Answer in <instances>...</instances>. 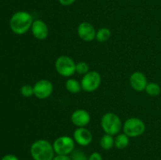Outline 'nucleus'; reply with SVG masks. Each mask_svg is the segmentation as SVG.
Masks as SVG:
<instances>
[{
    "label": "nucleus",
    "instance_id": "nucleus-13",
    "mask_svg": "<svg viewBox=\"0 0 161 160\" xmlns=\"http://www.w3.org/2000/svg\"><path fill=\"white\" fill-rule=\"evenodd\" d=\"M147 78L142 72H135L130 77V85L135 91L142 92L147 86Z\"/></svg>",
    "mask_w": 161,
    "mask_h": 160
},
{
    "label": "nucleus",
    "instance_id": "nucleus-1",
    "mask_svg": "<svg viewBox=\"0 0 161 160\" xmlns=\"http://www.w3.org/2000/svg\"><path fill=\"white\" fill-rule=\"evenodd\" d=\"M33 17L26 11H17L9 20V27L14 34L24 35L31 28Z\"/></svg>",
    "mask_w": 161,
    "mask_h": 160
},
{
    "label": "nucleus",
    "instance_id": "nucleus-9",
    "mask_svg": "<svg viewBox=\"0 0 161 160\" xmlns=\"http://www.w3.org/2000/svg\"><path fill=\"white\" fill-rule=\"evenodd\" d=\"M77 33L82 40L85 42H91L96 38L97 31L89 22H82L78 26Z\"/></svg>",
    "mask_w": 161,
    "mask_h": 160
},
{
    "label": "nucleus",
    "instance_id": "nucleus-5",
    "mask_svg": "<svg viewBox=\"0 0 161 160\" xmlns=\"http://www.w3.org/2000/svg\"><path fill=\"white\" fill-rule=\"evenodd\" d=\"M75 61L69 56H60L55 61V69L63 77H71L75 73Z\"/></svg>",
    "mask_w": 161,
    "mask_h": 160
},
{
    "label": "nucleus",
    "instance_id": "nucleus-6",
    "mask_svg": "<svg viewBox=\"0 0 161 160\" xmlns=\"http://www.w3.org/2000/svg\"><path fill=\"white\" fill-rule=\"evenodd\" d=\"M56 155H69L75 150V141L69 136H58L53 143Z\"/></svg>",
    "mask_w": 161,
    "mask_h": 160
},
{
    "label": "nucleus",
    "instance_id": "nucleus-12",
    "mask_svg": "<svg viewBox=\"0 0 161 160\" xmlns=\"http://www.w3.org/2000/svg\"><path fill=\"white\" fill-rule=\"evenodd\" d=\"M72 124L77 127H85L91 121V115L86 110L77 109L71 115Z\"/></svg>",
    "mask_w": 161,
    "mask_h": 160
},
{
    "label": "nucleus",
    "instance_id": "nucleus-16",
    "mask_svg": "<svg viewBox=\"0 0 161 160\" xmlns=\"http://www.w3.org/2000/svg\"><path fill=\"white\" fill-rule=\"evenodd\" d=\"M100 146L104 150H110L115 146L114 137L113 136L105 133L100 139Z\"/></svg>",
    "mask_w": 161,
    "mask_h": 160
},
{
    "label": "nucleus",
    "instance_id": "nucleus-20",
    "mask_svg": "<svg viewBox=\"0 0 161 160\" xmlns=\"http://www.w3.org/2000/svg\"><path fill=\"white\" fill-rule=\"evenodd\" d=\"M20 93L25 97H29L34 95V87L29 84H25L20 88Z\"/></svg>",
    "mask_w": 161,
    "mask_h": 160
},
{
    "label": "nucleus",
    "instance_id": "nucleus-24",
    "mask_svg": "<svg viewBox=\"0 0 161 160\" xmlns=\"http://www.w3.org/2000/svg\"><path fill=\"white\" fill-rule=\"evenodd\" d=\"M52 160H72V159H71L70 156H69V155H56L54 156V158H53Z\"/></svg>",
    "mask_w": 161,
    "mask_h": 160
},
{
    "label": "nucleus",
    "instance_id": "nucleus-8",
    "mask_svg": "<svg viewBox=\"0 0 161 160\" xmlns=\"http://www.w3.org/2000/svg\"><path fill=\"white\" fill-rule=\"evenodd\" d=\"M34 95L40 100L47 99L50 97L53 91V86L50 81L47 79L39 80L35 83Z\"/></svg>",
    "mask_w": 161,
    "mask_h": 160
},
{
    "label": "nucleus",
    "instance_id": "nucleus-4",
    "mask_svg": "<svg viewBox=\"0 0 161 160\" xmlns=\"http://www.w3.org/2000/svg\"><path fill=\"white\" fill-rule=\"evenodd\" d=\"M123 130L129 137H137L144 133L146 130V124L138 118H129L124 123Z\"/></svg>",
    "mask_w": 161,
    "mask_h": 160
},
{
    "label": "nucleus",
    "instance_id": "nucleus-10",
    "mask_svg": "<svg viewBox=\"0 0 161 160\" xmlns=\"http://www.w3.org/2000/svg\"><path fill=\"white\" fill-rule=\"evenodd\" d=\"M73 139L79 145L85 147L92 142L93 136L91 132L85 127H78L73 133Z\"/></svg>",
    "mask_w": 161,
    "mask_h": 160
},
{
    "label": "nucleus",
    "instance_id": "nucleus-25",
    "mask_svg": "<svg viewBox=\"0 0 161 160\" xmlns=\"http://www.w3.org/2000/svg\"><path fill=\"white\" fill-rule=\"evenodd\" d=\"M59 3H61L62 6H71V5L73 4L76 0H58Z\"/></svg>",
    "mask_w": 161,
    "mask_h": 160
},
{
    "label": "nucleus",
    "instance_id": "nucleus-2",
    "mask_svg": "<svg viewBox=\"0 0 161 160\" xmlns=\"http://www.w3.org/2000/svg\"><path fill=\"white\" fill-rule=\"evenodd\" d=\"M30 153L34 160H52L55 156L53 144L43 139L37 140L32 143Z\"/></svg>",
    "mask_w": 161,
    "mask_h": 160
},
{
    "label": "nucleus",
    "instance_id": "nucleus-23",
    "mask_svg": "<svg viewBox=\"0 0 161 160\" xmlns=\"http://www.w3.org/2000/svg\"><path fill=\"white\" fill-rule=\"evenodd\" d=\"M1 160H19V158H17L15 155H13V154H7V155H5L4 156L1 158Z\"/></svg>",
    "mask_w": 161,
    "mask_h": 160
},
{
    "label": "nucleus",
    "instance_id": "nucleus-14",
    "mask_svg": "<svg viewBox=\"0 0 161 160\" xmlns=\"http://www.w3.org/2000/svg\"><path fill=\"white\" fill-rule=\"evenodd\" d=\"M115 147L118 149H124L128 146L130 139L127 135L125 133H118L116 135V137L114 138Z\"/></svg>",
    "mask_w": 161,
    "mask_h": 160
},
{
    "label": "nucleus",
    "instance_id": "nucleus-3",
    "mask_svg": "<svg viewBox=\"0 0 161 160\" xmlns=\"http://www.w3.org/2000/svg\"><path fill=\"white\" fill-rule=\"evenodd\" d=\"M101 125L105 133L116 136L122 128V122L117 115L113 112H108L102 117Z\"/></svg>",
    "mask_w": 161,
    "mask_h": 160
},
{
    "label": "nucleus",
    "instance_id": "nucleus-19",
    "mask_svg": "<svg viewBox=\"0 0 161 160\" xmlns=\"http://www.w3.org/2000/svg\"><path fill=\"white\" fill-rule=\"evenodd\" d=\"M75 72L79 75H84L89 72V65L85 61H80L75 65Z\"/></svg>",
    "mask_w": 161,
    "mask_h": 160
},
{
    "label": "nucleus",
    "instance_id": "nucleus-18",
    "mask_svg": "<svg viewBox=\"0 0 161 160\" xmlns=\"http://www.w3.org/2000/svg\"><path fill=\"white\" fill-rule=\"evenodd\" d=\"M145 90H146V93L148 95L152 96V97H157V96L160 95L161 92V88L160 85L157 84V83H149L147 84Z\"/></svg>",
    "mask_w": 161,
    "mask_h": 160
},
{
    "label": "nucleus",
    "instance_id": "nucleus-15",
    "mask_svg": "<svg viewBox=\"0 0 161 160\" xmlns=\"http://www.w3.org/2000/svg\"><path fill=\"white\" fill-rule=\"evenodd\" d=\"M65 88L71 93H78L82 89L81 83L75 78H69L65 82Z\"/></svg>",
    "mask_w": 161,
    "mask_h": 160
},
{
    "label": "nucleus",
    "instance_id": "nucleus-17",
    "mask_svg": "<svg viewBox=\"0 0 161 160\" xmlns=\"http://www.w3.org/2000/svg\"><path fill=\"white\" fill-rule=\"evenodd\" d=\"M111 31L108 28H102L96 33V40L98 42H105L111 37Z\"/></svg>",
    "mask_w": 161,
    "mask_h": 160
},
{
    "label": "nucleus",
    "instance_id": "nucleus-22",
    "mask_svg": "<svg viewBox=\"0 0 161 160\" xmlns=\"http://www.w3.org/2000/svg\"><path fill=\"white\" fill-rule=\"evenodd\" d=\"M88 160H103V158L99 152H94L90 155V156L88 157Z\"/></svg>",
    "mask_w": 161,
    "mask_h": 160
},
{
    "label": "nucleus",
    "instance_id": "nucleus-11",
    "mask_svg": "<svg viewBox=\"0 0 161 160\" xmlns=\"http://www.w3.org/2000/svg\"><path fill=\"white\" fill-rule=\"evenodd\" d=\"M31 31L33 36L39 40H44L49 35L48 26L42 20H35L31 25Z\"/></svg>",
    "mask_w": 161,
    "mask_h": 160
},
{
    "label": "nucleus",
    "instance_id": "nucleus-21",
    "mask_svg": "<svg viewBox=\"0 0 161 160\" xmlns=\"http://www.w3.org/2000/svg\"><path fill=\"white\" fill-rule=\"evenodd\" d=\"M70 158L72 160H88L86 154L80 150H74L71 153Z\"/></svg>",
    "mask_w": 161,
    "mask_h": 160
},
{
    "label": "nucleus",
    "instance_id": "nucleus-7",
    "mask_svg": "<svg viewBox=\"0 0 161 160\" xmlns=\"http://www.w3.org/2000/svg\"><path fill=\"white\" fill-rule=\"evenodd\" d=\"M102 83L101 75L96 71H91L84 75L81 80L82 89L85 92L91 93L95 91Z\"/></svg>",
    "mask_w": 161,
    "mask_h": 160
}]
</instances>
